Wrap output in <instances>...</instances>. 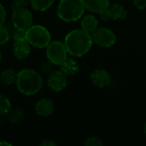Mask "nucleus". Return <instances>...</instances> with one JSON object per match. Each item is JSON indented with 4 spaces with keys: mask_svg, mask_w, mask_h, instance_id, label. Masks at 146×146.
Masks as SVG:
<instances>
[{
    "mask_svg": "<svg viewBox=\"0 0 146 146\" xmlns=\"http://www.w3.org/2000/svg\"><path fill=\"white\" fill-rule=\"evenodd\" d=\"M63 43L68 53L75 57H80L88 53L93 44L91 34L83 29L70 31L65 36Z\"/></svg>",
    "mask_w": 146,
    "mask_h": 146,
    "instance_id": "obj_1",
    "label": "nucleus"
},
{
    "mask_svg": "<svg viewBox=\"0 0 146 146\" xmlns=\"http://www.w3.org/2000/svg\"><path fill=\"white\" fill-rule=\"evenodd\" d=\"M15 86L22 95L33 96L42 89L43 78L38 72L32 68H23L17 73Z\"/></svg>",
    "mask_w": 146,
    "mask_h": 146,
    "instance_id": "obj_2",
    "label": "nucleus"
},
{
    "mask_svg": "<svg viewBox=\"0 0 146 146\" xmlns=\"http://www.w3.org/2000/svg\"><path fill=\"white\" fill-rule=\"evenodd\" d=\"M84 0H60L56 8L57 17L65 22L76 21L84 15Z\"/></svg>",
    "mask_w": 146,
    "mask_h": 146,
    "instance_id": "obj_3",
    "label": "nucleus"
},
{
    "mask_svg": "<svg viewBox=\"0 0 146 146\" xmlns=\"http://www.w3.org/2000/svg\"><path fill=\"white\" fill-rule=\"evenodd\" d=\"M26 39L35 48L44 49L51 41V35L49 30L41 25H32L26 30Z\"/></svg>",
    "mask_w": 146,
    "mask_h": 146,
    "instance_id": "obj_4",
    "label": "nucleus"
},
{
    "mask_svg": "<svg viewBox=\"0 0 146 146\" xmlns=\"http://www.w3.org/2000/svg\"><path fill=\"white\" fill-rule=\"evenodd\" d=\"M47 59L55 66H60L67 58L68 51L63 42L60 40L50 41L45 50Z\"/></svg>",
    "mask_w": 146,
    "mask_h": 146,
    "instance_id": "obj_5",
    "label": "nucleus"
},
{
    "mask_svg": "<svg viewBox=\"0 0 146 146\" xmlns=\"http://www.w3.org/2000/svg\"><path fill=\"white\" fill-rule=\"evenodd\" d=\"M33 14L27 7H18L13 9L11 23L14 28L26 31L33 25Z\"/></svg>",
    "mask_w": 146,
    "mask_h": 146,
    "instance_id": "obj_6",
    "label": "nucleus"
},
{
    "mask_svg": "<svg viewBox=\"0 0 146 146\" xmlns=\"http://www.w3.org/2000/svg\"><path fill=\"white\" fill-rule=\"evenodd\" d=\"M92 42L103 48H109L115 44L116 36L114 32L106 27L97 28L91 33Z\"/></svg>",
    "mask_w": 146,
    "mask_h": 146,
    "instance_id": "obj_7",
    "label": "nucleus"
},
{
    "mask_svg": "<svg viewBox=\"0 0 146 146\" xmlns=\"http://www.w3.org/2000/svg\"><path fill=\"white\" fill-rule=\"evenodd\" d=\"M47 85L51 91L60 92L67 87V76L61 70H53L50 74H48Z\"/></svg>",
    "mask_w": 146,
    "mask_h": 146,
    "instance_id": "obj_8",
    "label": "nucleus"
},
{
    "mask_svg": "<svg viewBox=\"0 0 146 146\" xmlns=\"http://www.w3.org/2000/svg\"><path fill=\"white\" fill-rule=\"evenodd\" d=\"M32 45L27 39L15 41L13 44L14 56L18 60H26L31 54Z\"/></svg>",
    "mask_w": 146,
    "mask_h": 146,
    "instance_id": "obj_9",
    "label": "nucleus"
},
{
    "mask_svg": "<svg viewBox=\"0 0 146 146\" xmlns=\"http://www.w3.org/2000/svg\"><path fill=\"white\" fill-rule=\"evenodd\" d=\"M54 110H55V104L53 101L47 98H44L37 101L34 107L35 113L41 117L50 116L54 112Z\"/></svg>",
    "mask_w": 146,
    "mask_h": 146,
    "instance_id": "obj_10",
    "label": "nucleus"
},
{
    "mask_svg": "<svg viewBox=\"0 0 146 146\" xmlns=\"http://www.w3.org/2000/svg\"><path fill=\"white\" fill-rule=\"evenodd\" d=\"M91 79L92 83L100 88L108 86L111 82L110 74L106 70L101 68L95 69L91 74Z\"/></svg>",
    "mask_w": 146,
    "mask_h": 146,
    "instance_id": "obj_11",
    "label": "nucleus"
},
{
    "mask_svg": "<svg viewBox=\"0 0 146 146\" xmlns=\"http://www.w3.org/2000/svg\"><path fill=\"white\" fill-rule=\"evenodd\" d=\"M86 9L99 14L110 6V0H84Z\"/></svg>",
    "mask_w": 146,
    "mask_h": 146,
    "instance_id": "obj_12",
    "label": "nucleus"
},
{
    "mask_svg": "<svg viewBox=\"0 0 146 146\" xmlns=\"http://www.w3.org/2000/svg\"><path fill=\"white\" fill-rule=\"evenodd\" d=\"M60 70L66 76H72L80 71V64L74 58H67L60 65Z\"/></svg>",
    "mask_w": 146,
    "mask_h": 146,
    "instance_id": "obj_13",
    "label": "nucleus"
},
{
    "mask_svg": "<svg viewBox=\"0 0 146 146\" xmlns=\"http://www.w3.org/2000/svg\"><path fill=\"white\" fill-rule=\"evenodd\" d=\"M108 9L110 15V19H113L115 21H121L127 17V9L121 4L116 3V4L110 5Z\"/></svg>",
    "mask_w": 146,
    "mask_h": 146,
    "instance_id": "obj_14",
    "label": "nucleus"
},
{
    "mask_svg": "<svg viewBox=\"0 0 146 146\" xmlns=\"http://www.w3.org/2000/svg\"><path fill=\"white\" fill-rule=\"evenodd\" d=\"M81 29L88 33H92L98 28V19L92 15H87L83 17L81 21Z\"/></svg>",
    "mask_w": 146,
    "mask_h": 146,
    "instance_id": "obj_15",
    "label": "nucleus"
},
{
    "mask_svg": "<svg viewBox=\"0 0 146 146\" xmlns=\"http://www.w3.org/2000/svg\"><path fill=\"white\" fill-rule=\"evenodd\" d=\"M17 78V73L15 69L12 68H6L3 69L0 73V80L3 84L6 86H12L15 85Z\"/></svg>",
    "mask_w": 146,
    "mask_h": 146,
    "instance_id": "obj_16",
    "label": "nucleus"
},
{
    "mask_svg": "<svg viewBox=\"0 0 146 146\" xmlns=\"http://www.w3.org/2000/svg\"><path fill=\"white\" fill-rule=\"evenodd\" d=\"M7 121L11 124H19L25 119V113L21 109H11L6 115Z\"/></svg>",
    "mask_w": 146,
    "mask_h": 146,
    "instance_id": "obj_17",
    "label": "nucleus"
},
{
    "mask_svg": "<svg viewBox=\"0 0 146 146\" xmlns=\"http://www.w3.org/2000/svg\"><path fill=\"white\" fill-rule=\"evenodd\" d=\"M55 3V0H31L30 4L32 8L35 11L38 12H44L49 9L53 3Z\"/></svg>",
    "mask_w": 146,
    "mask_h": 146,
    "instance_id": "obj_18",
    "label": "nucleus"
},
{
    "mask_svg": "<svg viewBox=\"0 0 146 146\" xmlns=\"http://www.w3.org/2000/svg\"><path fill=\"white\" fill-rule=\"evenodd\" d=\"M10 110L11 102L6 96L0 94V117L6 116V115Z\"/></svg>",
    "mask_w": 146,
    "mask_h": 146,
    "instance_id": "obj_19",
    "label": "nucleus"
},
{
    "mask_svg": "<svg viewBox=\"0 0 146 146\" xmlns=\"http://www.w3.org/2000/svg\"><path fill=\"white\" fill-rule=\"evenodd\" d=\"M11 38V32L5 24L0 27V45H3L9 42Z\"/></svg>",
    "mask_w": 146,
    "mask_h": 146,
    "instance_id": "obj_20",
    "label": "nucleus"
},
{
    "mask_svg": "<svg viewBox=\"0 0 146 146\" xmlns=\"http://www.w3.org/2000/svg\"><path fill=\"white\" fill-rule=\"evenodd\" d=\"M54 64L50 62L48 59L47 60H44L43 62H40L39 64V72L44 74H50L52 71H53V68H54Z\"/></svg>",
    "mask_w": 146,
    "mask_h": 146,
    "instance_id": "obj_21",
    "label": "nucleus"
},
{
    "mask_svg": "<svg viewBox=\"0 0 146 146\" xmlns=\"http://www.w3.org/2000/svg\"><path fill=\"white\" fill-rule=\"evenodd\" d=\"M11 38L14 41H19L26 39V31L14 28L11 32Z\"/></svg>",
    "mask_w": 146,
    "mask_h": 146,
    "instance_id": "obj_22",
    "label": "nucleus"
},
{
    "mask_svg": "<svg viewBox=\"0 0 146 146\" xmlns=\"http://www.w3.org/2000/svg\"><path fill=\"white\" fill-rule=\"evenodd\" d=\"M84 145L86 146H102L103 145V142L101 141L100 139L92 136V137H88L85 142Z\"/></svg>",
    "mask_w": 146,
    "mask_h": 146,
    "instance_id": "obj_23",
    "label": "nucleus"
},
{
    "mask_svg": "<svg viewBox=\"0 0 146 146\" xmlns=\"http://www.w3.org/2000/svg\"><path fill=\"white\" fill-rule=\"evenodd\" d=\"M30 1L31 0H14L11 4V8L12 9H15L18 7H27L30 3Z\"/></svg>",
    "mask_w": 146,
    "mask_h": 146,
    "instance_id": "obj_24",
    "label": "nucleus"
},
{
    "mask_svg": "<svg viewBox=\"0 0 146 146\" xmlns=\"http://www.w3.org/2000/svg\"><path fill=\"white\" fill-rule=\"evenodd\" d=\"M6 17H7V12L3 4L0 3V27L5 24L6 21Z\"/></svg>",
    "mask_w": 146,
    "mask_h": 146,
    "instance_id": "obj_25",
    "label": "nucleus"
},
{
    "mask_svg": "<svg viewBox=\"0 0 146 146\" xmlns=\"http://www.w3.org/2000/svg\"><path fill=\"white\" fill-rule=\"evenodd\" d=\"M133 3L139 9H145L146 8V0H133Z\"/></svg>",
    "mask_w": 146,
    "mask_h": 146,
    "instance_id": "obj_26",
    "label": "nucleus"
},
{
    "mask_svg": "<svg viewBox=\"0 0 146 146\" xmlns=\"http://www.w3.org/2000/svg\"><path fill=\"white\" fill-rule=\"evenodd\" d=\"M99 15H100L101 19L104 20V21H108V20L110 19V12H109L108 9H106L103 10L102 12H100Z\"/></svg>",
    "mask_w": 146,
    "mask_h": 146,
    "instance_id": "obj_27",
    "label": "nucleus"
},
{
    "mask_svg": "<svg viewBox=\"0 0 146 146\" xmlns=\"http://www.w3.org/2000/svg\"><path fill=\"white\" fill-rule=\"evenodd\" d=\"M40 145L42 146H55L56 145V143L53 141L52 139H44L41 143Z\"/></svg>",
    "mask_w": 146,
    "mask_h": 146,
    "instance_id": "obj_28",
    "label": "nucleus"
},
{
    "mask_svg": "<svg viewBox=\"0 0 146 146\" xmlns=\"http://www.w3.org/2000/svg\"><path fill=\"white\" fill-rule=\"evenodd\" d=\"M11 145H12V144H10V143L7 142V141H5V140H2V141H0V146H11Z\"/></svg>",
    "mask_w": 146,
    "mask_h": 146,
    "instance_id": "obj_29",
    "label": "nucleus"
},
{
    "mask_svg": "<svg viewBox=\"0 0 146 146\" xmlns=\"http://www.w3.org/2000/svg\"><path fill=\"white\" fill-rule=\"evenodd\" d=\"M144 132H145V133L146 134V122L145 124V127H144Z\"/></svg>",
    "mask_w": 146,
    "mask_h": 146,
    "instance_id": "obj_30",
    "label": "nucleus"
},
{
    "mask_svg": "<svg viewBox=\"0 0 146 146\" xmlns=\"http://www.w3.org/2000/svg\"><path fill=\"white\" fill-rule=\"evenodd\" d=\"M2 57H3V56H2V52H1V50H0V62L2 61Z\"/></svg>",
    "mask_w": 146,
    "mask_h": 146,
    "instance_id": "obj_31",
    "label": "nucleus"
},
{
    "mask_svg": "<svg viewBox=\"0 0 146 146\" xmlns=\"http://www.w3.org/2000/svg\"><path fill=\"white\" fill-rule=\"evenodd\" d=\"M121 1H127V0H121Z\"/></svg>",
    "mask_w": 146,
    "mask_h": 146,
    "instance_id": "obj_32",
    "label": "nucleus"
}]
</instances>
